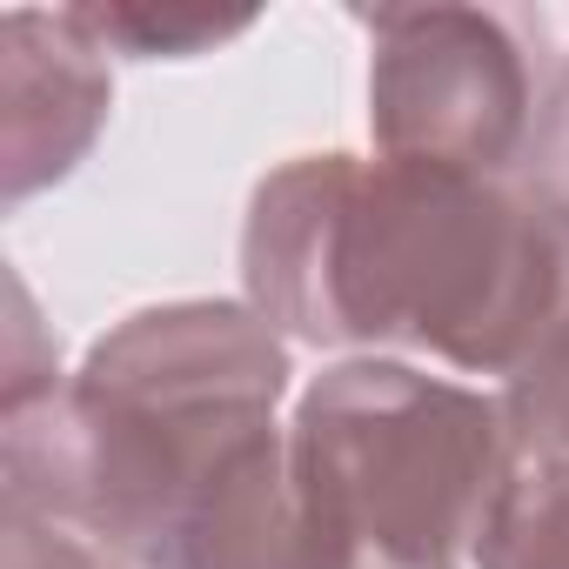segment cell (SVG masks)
Masks as SVG:
<instances>
[{"mask_svg": "<svg viewBox=\"0 0 569 569\" xmlns=\"http://www.w3.org/2000/svg\"><path fill=\"white\" fill-rule=\"evenodd\" d=\"M569 248L509 181L302 154L274 168L241 221L248 309L309 349H402L456 376H509L549 322Z\"/></svg>", "mask_w": 569, "mask_h": 569, "instance_id": "1", "label": "cell"}, {"mask_svg": "<svg viewBox=\"0 0 569 569\" xmlns=\"http://www.w3.org/2000/svg\"><path fill=\"white\" fill-rule=\"evenodd\" d=\"M289 342L248 302H161L108 329L81 376L28 416H0V502L128 569L161 549L281 436Z\"/></svg>", "mask_w": 569, "mask_h": 569, "instance_id": "2", "label": "cell"}, {"mask_svg": "<svg viewBox=\"0 0 569 569\" xmlns=\"http://www.w3.org/2000/svg\"><path fill=\"white\" fill-rule=\"evenodd\" d=\"M289 469L349 569H462L522 456L496 396L349 356L296 396Z\"/></svg>", "mask_w": 569, "mask_h": 569, "instance_id": "3", "label": "cell"}, {"mask_svg": "<svg viewBox=\"0 0 569 569\" xmlns=\"http://www.w3.org/2000/svg\"><path fill=\"white\" fill-rule=\"evenodd\" d=\"M369 28V134L382 161L456 168L502 181L522 154L542 61L522 41V21L489 8H376Z\"/></svg>", "mask_w": 569, "mask_h": 569, "instance_id": "4", "label": "cell"}, {"mask_svg": "<svg viewBox=\"0 0 569 569\" xmlns=\"http://www.w3.org/2000/svg\"><path fill=\"white\" fill-rule=\"evenodd\" d=\"M108 108V54L68 21V8L0 14V194L8 208L68 181L101 141Z\"/></svg>", "mask_w": 569, "mask_h": 569, "instance_id": "5", "label": "cell"}, {"mask_svg": "<svg viewBox=\"0 0 569 569\" xmlns=\"http://www.w3.org/2000/svg\"><path fill=\"white\" fill-rule=\"evenodd\" d=\"M68 21L101 48V54H128V61H194L214 54L228 41H241L254 28V8H188V0H108V8H68Z\"/></svg>", "mask_w": 569, "mask_h": 569, "instance_id": "6", "label": "cell"}, {"mask_svg": "<svg viewBox=\"0 0 569 569\" xmlns=\"http://www.w3.org/2000/svg\"><path fill=\"white\" fill-rule=\"evenodd\" d=\"M502 422L522 462H569V274L529 356L502 376Z\"/></svg>", "mask_w": 569, "mask_h": 569, "instance_id": "7", "label": "cell"}, {"mask_svg": "<svg viewBox=\"0 0 569 569\" xmlns=\"http://www.w3.org/2000/svg\"><path fill=\"white\" fill-rule=\"evenodd\" d=\"M469 562L476 569H569V462H522Z\"/></svg>", "mask_w": 569, "mask_h": 569, "instance_id": "8", "label": "cell"}, {"mask_svg": "<svg viewBox=\"0 0 569 569\" xmlns=\"http://www.w3.org/2000/svg\"><path fill=\"white\" fill-rule=\"evenodd\" d=\"M502 181L569 248V54L549 61L542 94H536V114H529V134H522V154H516V168Z\"/></svg>", "mask_w": 569, "mask_h": 569, "instance_id": "9", "label": "cell"}, {"mask_svg": "<svg viewBox=\"0 0 569 569\" xmlns=\"http://www.w3.org/2000/svg\"><path fill=\"white\" fill-rule=\"evenodd\" d=\"M61 389H68L61 342L41 336V316H34L28 281L8 274V382H0V416H28V409H41Z\"/></svg>", "mask_w": 569, "mask_h": 569, "instance_id": "10", "label": "cell"}, {"mask_svg": "<svg viewBox=\"0 0 569 569\" xmlns=\"http://www.w3.org/2000/svg\"><path fill=\"white\" fill-rule=\"evenodd\" d=\"M0 569H128V562L108 556V549H94L88 536H74L61 522L0 509Z\"/></svg>", "mask_w": 569, "mask_h": 569, "instance_id": "11", "label": "cell"}]
</instances>
